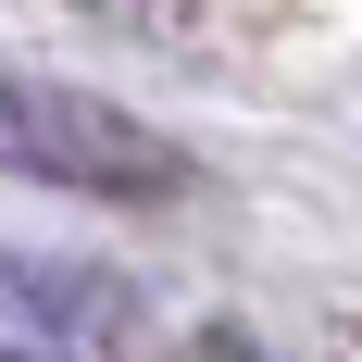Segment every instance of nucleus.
<instances>
[{
	"label": "nucleus",
	"mask_w": 362,
	"mask_h": 362,
	"mask_svg": "<svg viewBox=\"0 0 362 362\" xmlns=\"http://www.w3.org/2000/svg\"><path fill=\"white\" fill-rule=\"evenodd\" d=\"M0 175L25 187H75V200H175L187 150L163 125H138L100 88H63V75H0Z\"/></svg>",
	"instance_id": "f257e3e1"
},
{
	"label": "nucleus",
	"mask_w": 362,
	"mask_h": 362,
	"mask_svg": "<svg viewBox=\"0 0 362 362\" xmlns=\"http://www.w3.org/2000/svg\"><path fill=\"white\" fill-rule=\"evenodd\" d=\"M0 313H37L50 350H100L125 325V288L112 275H37V262H0Z\"/></svg>",
	"instance_id": "f03ea898"
},
{
	"label": "nucleus",
	"mask_w": 362,
	"mask_h": 362,
	"mask_svg": "<svg viewBox=\"0 0 362 362\" xmlns=\"http://www.w3.org/2000/svg\"><path fill=\"white\" fill-rule=\"evenodd\" d=\"M200 362H288V350H262V337H238V325H213V337H200Z\"/></svg>",
	"instance_id": "7ed1b4c3"
},
{
	"label": "nucleus",
	"mask_w": 362,
	"mask_h": 362,
	"mask_svg": "<svg viewBox=\"0 0 362 362\" xmlns=\"http://www.w3.org/2000/svg\"><path fill=\"white\" fill-rule=\"evenodd\" d=\"M0 362H75V350H0Z\"/></svg>",
	"instance_id": "20e7f679"
}]
</instances>
